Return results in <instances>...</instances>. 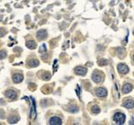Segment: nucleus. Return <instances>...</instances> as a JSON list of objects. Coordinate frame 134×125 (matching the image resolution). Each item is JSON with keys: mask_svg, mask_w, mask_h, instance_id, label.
Returning <instances> with one entry per match:
<instances>
[{"mask_svg": "<svg viewBox=\"0 0 134 125\" xmlns=\"http://www.w3.org/2000/svg\"><path fill=\"white\" fill-rule=\"evenodd\" d=\"M113 120L116 124H118V125L123 124L125 120H126V116L122 113H117L114 114Z\"/></svg>", "mask_w": 134, "mask_h": 125, "instance_id": "obj_1", "label": "nucleus"}, {"mask_svg": "<svg viewBox=\"0 0 134 125\" xmlns=\"http://www.w3.org/2000/svg\"><path fill=\"white\" fill-rule=\"evenodd\" d=\"M92 79H93V81H94L95 83H100L102 80H103V76H102V74L100 73H99V72H97V71H96L95 73H93Z\"/></svg>", "mask_w": 134, "mask_h": 125, "instance_id": "obj_2", "label": "nucleus"}, {"mask_svg": "<svg viewBox=\"0 0 134 125\" xmlns=\"http://www.w3.org/2000/svg\"><path fill=\"white\" fill-rule=\"evenodd\" d=\"M117 69H118V71H119V73H121V74H126V73H127L128 71H129V68H128V67L127 66L126 64H124V63L118 64Z\"/></svg>", "mask_w": 134, "mask_h": 125, "instance_id": "obj_3", "label": "nucleus"}, {"mask_svg": "<svg viewBox=\"0 0 134 125\" xmlns=\"http://www.w3.org/2000/svg\"><path fill=\"white\" fill-rule=\"evenodd\" d=\"M5 95H6L7 98H8L11 100H14L17 98V93L15 92L13 89H9V90H7L5 92Z\"/></svg>", "mask_w": 134, "mask_h": 125, "instance_id": "obj_4", "label": "nucleus"}, {"mask_svg": "<svg viewBox=\"0 0 134 125\" xmlns=\"http://www.w3.org/2000/svg\"><path fill=\"white\" fill-rule=\"evenodd\" d=\"M96 96L100 97V98L106 97L107 95V91L105 89H103V88H98L96 90Z\"/></svg>", "mask_w": 134, "mask_h": 125, "instance_id": "obj_5", "label": "nucleus"}, {"mask_svg": "<svg viewBox=\"0 0 134 125\" xmlns=\"http://www.w3.org/2000/svg\"><path fill=\"white\" fill-rule=\"evenodd\" d=\"M32 99V103H31V109H30V117L32 119H34L36 118V109H35V103L34 100Z\"/></svg>", "mask_w": 134, "mask_h": 125, "instance_id": "obj_6", "label": "nucleus"}, {"mask_svg": "<svg viewBox=\"0 0 134 125\" xmlns=\"http://www.w3.org/2000/svg\"><path fill=\"white\" fill-rule=\"evenodd\" d=\"M75 72L76 74H79V75H85L86 73V72H87V69H86V68H84V67H76V68H75Z\"/></svg>", "mask_w": 134, "mask_h": 125, "instance_id": "obj_7", "label": "nucleus"}, {"mask_svg": "<svg viewBox=\"0 0 134 125\" xmlns=\"http://www.w3.org/2000/svg\"><path fill=\"white\" fill-rule=\"evenodd\" d=\"M23 79H24V76L21 73H15L13 76V81L15 83H19L22 82Z\"/></svg>", "mask_w": 134, "mask_h": 125, "instance_id": "obj_8", "label": "nucleus"}, {"mask_svg": "<svg viewBox=\"0 0 134 125\" xmlns=\"http://www.w3.org/2000/svg\"><path fill=\"white\" fill-rule=\"evenodd\" d=\"M50 124L51 125H60L62 124V121L60 118L53 117L50 119Z\"/></svg>", "mask_w": 134, "mask_h": 125, "instance_id": "obj_9", "label": "nucleus"}, {"mask_svg": "<svg viewBox=\"0 0 134 125\" xmlns=\"http://www.w3.org/2000/svg\"><path fill=\"white\" fill-rule=\"evenodd\" d=\"M47 37V32L45 29H41V30L38 31L37 33V38L40 40H42Z\"/></svg>", "mask_w": 134, "mask_h": 125, "instance_id": "obj_10", "label": "nucleus"}, {"mask_svg": "<svg viewBox=\"0 0 134 125\" xmlns=\"http://www.w3.org/2000/svg\"><path fill=\"white\" fill-rule=\"evenodd\" d=\"M132 89H133V85L130 83H126L122 88V92L124 94H128V93L131 92Z\"/></svg>", "mask_w": 134, "mask_h": 125, "instance_id": "obj_11", "label": "nucleus"}, {"mask_svg": "<svg viewBox=\"0 0 134 125\" xmlns=\"http://www.w3.org/2000/svg\"><path fill=\"white\" fill-rule=\"evenodd\" d=\"M123 105H124V107L127 108H133L134 107V101H133V100H131V99L126 100V101L124 102V103H123Z\"/></svg>", "mask_w": 134, "mask_h": 125, "instance_id": "obj_12", "label": "nucleus"}, {"mask_svg": "<svg viewBox=\"0 0 134 125\" xmlns=\"http://www.w3.org/2000/svg\"><path fill=\"white\" fill-rule=\"evenodd\" d=\"M28 65H29V67H37L39 65V61L37 60V59H31L30 61H29V63H28Z\"/></svg>", "mask_w": 134, "mask_h": 125, "instance_id": "obj_13", "label": "nucleus"}, {"mask_svg": "<svg viewBox=\"0 0 134 125\" xmlns=\"http://www.w3.org/2000/svg\"><path fill=\"white\" fill-rule=\"evenodd\" d=\"M26 46L29 48H30V49H34V48H35V47H36V43H34V41L31 40V41H28L27 42V43H26Z\"/></svg>", "mask_w": 134, "mask_h": 125, "instance_id": "obj_14", "label": "nucleus"}, {"mask_svg": "<svg viewBox=\"0 0 134 125\" xmlns=\"http://www.w3.org/2000/svg\"><path fill=\"white\" fill-rule=\"evenodd\" d=\"M18 120H19V119H18L16 116H11V117L8 119V123L13 124H16L18 122Z\"/></svg>", "mask_w": 134, "mask_h": 125, "instance_id": "obj_15", "label": "nucleus"}, {"mask_svg": "<svg viewBox=\"0 0 134 125\" xmlns=\"http://www.w3.org/2000/svg\"><path fill=\"white\" fill-rule=\"evenodd\" d=\"M100 111V109L97 105H95V106H93L92 108H91V112H92L93 113H99Z\"/></svg>", "mask_w": 134, "mask_h": 125, "instance_id": "obj_16", "label": "nucleus"}, {"mask_svg": "<svg viewBox=\"0 0 134 125\" xmlns=\"http://www.w3.org/2000/svg\"><path fill=\"white\" fill-rule=\"evenodd\" d=\"M50 78H51V75L49 73H45L43 74V77H42V78L44 80H49V79H50Z\"/></svg>", "mask_w": 134, "mask_h": 125, "instance_id": "obj_17", "label": "nucleus"}, {"mask_svg": "<svg viewBox=\"0 0 134 125\" xmlns=\"http://www.w3.org/2000/svg\"><path fill=\"white\" fill-rule=\"evenodd\" d=\"M78 110H79V108H77L76 106H71L70 108V109H69V111L71 113H76V112H78Z\"/></svg>", "mask_w": 134, "mask_h": 125, "instance_id": "obj_18", "label": "nucleus"}, {"mask_svg": "<svg viewBox=\"0 0 134 125\" xmlns=\"http://www.w3.org/2000/svg\"><path fill=\"white\" fill-rule=\"evenodd\" d=\"M108 63V61L106 60V59H101L99 61V65L100 66H103V65H107Z\"/></svg>", "mask_w": 134, "mask_h": 125, "instance_id": "obj_19", "label": "nucleus"}, {"mask_svg": "<svg viewBox=\"0 0 134 125\" xmlns=\"http://www.w3.org/2000/svg\"><path fill=\"white\" fill-rule=\"evenodd\" d=\"M46 51V46L45 44H42L40 48V53H43Z\"/></svg>", "mask_w": 134, "mask_h": 125, "instance_id": "obj_20", "label": "nucleus"}, {"mask_svg": "<svg viewBox=\"0 0 134 125\" xmlns=\"http://www.w3.org/2000/svg\"><path fill=\"white\" fill-rule=\"evenodd\" d=\"M6 57V53L4 51H0V59H3Z\"/></svg>", "mask_w": 134, "mask_h": 125, "instance_id": "obj_21", "label": "nucleus"}, {"mask_svg": "<svg viewBox=\"0 0 134 125\" xmlns=\"http://www.w3.org/2000/svg\"><path fill=\"white\" fill-rule=\"evenodd\" d=\"M129 124H134V118H133V119H132V120L130 121Z\"/></svg>", "mask_w": 134, "mask_h": 125, "instance_id": "obj_22", "label": "nucleus"}, {"mask_svg": "<svg viewBox=\"0 0 134 125\" xmlns=\"http://www.w3.org/2000/svg\"><path fill=\"white\" fill-rule=\"evenodd\" d=\"M133 61H134V56H133Z\"/></svg>", "mask_w": 134, "mask_h": 125, "instance_id": "obj_23", "label": "nucleus"}, {"mask_svg": "<svg viewBox=\"0 0 134 125\" xmlns=\"http://www.w3.org/2000/svg\"><path fill=\"white\" fill-rule=\"evenodd\" d=\"M133 34H134V32H133Z\"/></svg>", "mask_w": 134, "mask_h": 125, "instance_id": "obj_24", "label": "nucleus"}]
</instances>
